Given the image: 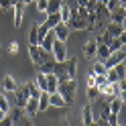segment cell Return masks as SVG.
Masks as SVG:
<instances>
[{
    "mask_svg": "<svg viewBox=\"0 0 126 126\" xmlns=\"http://www.w3.org/2000/svg\"><path fill=\"white\" fill-rule=\"evenodd\" d=\"M57 92L61 94L63 102H65V106H71L75 102V92H77V83L75 79H61L57 83Z\"/></svg>",
    "mask_w": 126,
    "mask_h": 126,
    "instance_id": "1",
    "label": "cell"
},
{
    "mask_svg": "<svg viewBox=\"0 0 126 126\" xmlns=\"http://www.w3.org/2000/svg\"><path fill=\"white\" fill-rule=\"evenodd\" d=\"M29 55H31V61H33L35 67H39V65H43L45 61H51L53 59V55L49 51H45L41 45H31L29 47Z\"/></svg>",
    "mask_w": 126,
    "mask_h": 126,
    "instance_id": "2",
    "label": "cell"
},
{
    "mask_svg": "<svg viewBox=\"0 0 126 126\" xmlns=\"http://www.w3.org/2000/svg\"><path fill=\"white\" fill-rule=\"evenodd\" d=\"M51 55H53V59L57 61V63H63V61L67 59V47H65V43L55 39L53 47H51Z\"/></svg>",
    "mask_w": 126,
    "mask_h": 126,
    "instance_id": "3",
    "label": "cell"
},
{
    "mask_svg": "<svg viewBox=\"0 0 126 126\" xmlns=\"http://www.w3.org/2000/svg\"><path fill=\"white\" fill-rule=\"evenodd\" d=\"M124 57H126V49H124V47H120L118 51H110L108 59L104 61V65H106V67H114V65H118L120 61H124Z\"/></svg>",
    "mask_w": 126,
    "mask_h": 126,
    "instance_id": "4",
    "label": "cell"
},
{
    "mask_svg": "<svg viewBox=\"0 0 126 126\" xmlns=\"http://www.w3.org/2000/svg\"><path fill=\"white\" fill-rule=\"evenodd\" d=\"M14 94H16V100H14V104H16L18 108H25L27 100L31 98V96H29V85H27V83H22V85H16Z\"/></svg>",
    "mask_w": 126,
    "mask_h": 126,
    "instance_id": "5",
    "label": "cell"
},
{
    "mask_svg": "<svg viewBox=\"0 0 126 126\" xmlns=\"http://www.w3.org/2000/svg\"><path fill=\"white\" fill-rule=\"evenodd\" d=\"M67 27H69V31H88V25H85V20H83L77 12H71V18H69Z\"/></svg>",
    "mask_w": 126,
    "mask_h": 126,
    "instance_id": "6",
    "label": "cell"
},
{
    "mask_svg": "<svg viewBox=\"0 0 126 126\" xmlns=\"http://www.w3.org/2000/svg\"><path fill=\"white\" fill-rule=\"evenodd\" d=\"M108 18H110V22H120V25H124V18H126V8H124V4H118L114 10H110Z\"/></svg>",
    "mask_w": 126,
    "mask_h": 126,
    "instance_id": "7",
    "label": "cell"
},
{
    "mask_svg": "<svg viewBox=\"0 0 126 126\" xmlns=\"http://www.w3.org/2000/svg\"><path fill=\"white\" fill-rule=\"evenodd\" d=\"M53 33H55V39H57V41L65 43L69 39V33H71V31H69V27L65 25V22H57V25L53 27Z\"/></svg>",
    "mask_w": 126,
    "mask_h": 126,
    "instance_id": "8",
    "label": "cell"
},
{
    "mask_svg": "<svg viewBox=\"0 0 126 126\" xmlns=\"http://www.w3.org/2000/svg\"><path fill=\"white\" fill-rule=\"evenodd\" d=\"M63 69H65V75L69 79H75V73H77V59L75 57H67L63 61Z\"/></svg>",
    "mask_w": 126,
    "mask_h": 126,
    "instance_id": "9",
    "label": "cell"
},
{
    "mask_svg": "<svg viewBox=\"0 0 126 126\" xmlns=\"http://www.w3.org/2000/svg\"><path fill=\"white\" fill-rule=\"evenodd\" d=\"M96 49H98V41L96 39H90L88 43H83V57L85 59H94L96 57Z\"/></svg>",
    "mask_w": 126,
    "mask_h": 126,
    "instance_id": "10",
    "label": "cell"
},
{
    "mask_svg": "<svg viewBox=\"0 0 126 126\" xmlns=\"http://www.w3.org/2000/svg\"><path fill=\"white\" fill-rule=\"evenodd\" d=\"M39 98H29L25 108H22V112H25V116H37L39 114V104H37Z\"/></svg>",
    "mask_w": 126,
    "mask_h": 126,
    "instance_id": "11",
    "label": "cell"
},
{
    "mask_svg": "<svg viewBox=\"0 0 126 126\" xmlns=\"http://www.w3.org/2000/svg\"><path fill=\"white\" fill-rule=\"evenodd\" d=\"M12 10H14V27H20L22 25V12H25V4L22 2H14L12 4Z\"/></svg>",
    "mask_w": 126,
    "mask_h": 126,
    "instance_id": "12",
    "label": "cell"
},
{
    "mask_svg": "<svg viewBox=\"0 0 126 126\" xmlns=\"http://www.w3.org/2000/svg\"><path fill=\"white\" fill-rule=\"evenodd\" d=\"M104 31L112 37H120V35H124V25H120V22H108Z\"/></svg>",
    "mask_w": 126,
    "mask_h": 126,
    "instance_id": "13",
    "label": "cell"
},
{
    "mask_svg": "<svg viewBox=\"0 0 126 126\" xmlns=\"http://www.w3.org/2000/svg\"><path fill=\"white\" fill-rule=\"evenodd\" d=\"M81 122H83V126H90L94 122V112H92V106L90 104H85L81 108Z\"/></svg>",
    "mask_w": 126,
    "mask_h": 126,
    "instance_id": "14",
    "label": "cell"
},
{
    "mask_svg": "<svg viewBox=\"0 0 126 126\" xmlns=\"http://www.w3.org/2000/svg\"><path fill=\"white\" fill-rule=\"evenodd\" d=\"M45 77H47V92H49V94L57 92V83H59L57 75H55V73L51 71V73H45Z\"/></svg>",
    "mask_w": 126,
    "mask_h": 126,
    "instance_id": "15",
    "label": "cell"
},
{
    "mask_svg": "<svg viewBox=\"0 0 126 126\" xmlns=\"http://www.w3.org/2000/svg\"><path fill=\"white\" fill-rule=\"evenodd\" d=\"M49 106H55V108H65V102H63V98H61V94H59V92L49 94Z\"/></svg>",
    "mask_w": 126,
    "mask_h": 126,
    "instance_id": "16",
    "label": "cell"
},
{
    "mask_svg": "<svg viewBox=\"0 0 126 126\" xmlns=\"http://www.w3.org/2000/svg\"><path fill=\"white\" fill-rule=\"evenodd\" d=\"M108 55H110L108 45H104V43H98V49H96V57H98V61H102V63H104V61L108 59Z\"/></svg>",
    "mask_w": 126,
    "mask_h": 126,
    "instance_id": "17",
    "label": "cell"
},
{
    "mask_svg": "<svg viewBox=\"0 0 126 126\" xmlns=\"http://www.w3.org/2000/svg\"><path fill=\"white\" fill-rule=\"evenodd\" d=\"M124 43H126V35L114 37V39H112V43L108 45V49H110V51H118V49H120V47H124Z\"/></svg>",
    "mask_w": 126,
    "mask_h": 126,
    "instance_id": "18",
    "label": "cell"
},
{
    "mask_svg": "<svg viewBox=\"0 0 126 126\" xmlns=\"http://www.w3.org/2000/svg\"><path fill=\"white\" fill-rule=\"evenodd\" d=\"M37 104H39V112H45V110L49 108V92H41Z\"/></svg>",
    "mask_w": 126,
    "mask_h": 126,
    "instance_id": "19",
    "label": "cell"
},
{
    "mask_svg": "<svg viewBox=\"0 0 126 126\" xmlns=\"http://www.w3.org/2000/svg\"><path fill=\"white\" fill-rule=\"evenodd\" d=\"M59 16H61V22H65V25L69 22V18H71V10H69V6H67L65 2H63V0H61V8H59Z\"/></svg>",
    "mask_w": 126,
    "mask_h": 126,
    "instance_id": "20",
    "label": "cell"
},
{
    "mask_svg": "<svg viewBox=\"0 0 126 126\" xmlns=\"http://www.w3.org/2000/svg\"><path fill=\"white\" fill-rule=\"evenodd\" d=\"M16 85H18V83L14 81L10 75H4V77H2V88H4V92H14V90H16Z\"/></svg>",
    "mask_w": 126,
    "mask_h": 126,
    "instance_id": "21",
    "label": "cell"
},
{
    "mask_svg": "<svg viewBox=\"0 0 126 126\" xmlns=\"http://www.w3.org/2000/svg\"><path fill=\"white\" fill-rule=\"evenodd\" d=\"M35 83H37V88L41 90V92H47V77H45L43 71H37V79H35Z\"/></svg>",
    "mask_w": 126,
    "mask_h": 126,
    "instance_id": "22",
    "label": "cell"
},
{
    "mask_svg": "<svg viewBox=\"0 0 126 126\" xmlns=\"http://www.w3.org/2000/svg\"><path fill=\"white\" fill-rule=\"evenodd\" d=\"M59 8H61V0H49L47 2V14H55V12H59Z\"/></svg>",
    "mask_w": 126,
    "mask_h": 126,
    "instance_id": "23",
    "label": "cell"
},
{
    "mask_svg": "<svg viewBox=\"0 0 126 126\" xmlns=\"http://www.w3.org/2000/svg\"><path fill=\"white\" fill-rule=\"evenodd\" d=\"M57 22H61V16H59V12H55V14H47V18H45V25L49 27V29H53Z\"/></svg>",
    "mask_w": 126,
    "mask_h": 126,
    "instance_id": "24",
    "label": "cell"
},
{
    "mask_svg": "<svg viewBox=\"0 0 126 126\" xmlns=\"http://www.w3.org/2000/svg\"><path fill=\"white\" fill-rule=\"evenodd\" d=\"M85 96H88L90 102H94V100H98V98H100V90L96 88V85H88V90H85Z\"/></svg>",
    "mask_w": 126,
    "mask_h": 126,
    "instance_id": "25",
    "label": "cell"
},
{
    "mask_svg": "<svg viewBox=\"0 0 126 126\" xmlns=\"http://www.w3.org/2000/svg\"><path fill=\"white\" fill-rule=\"evenodd\" d=\"M8 116L12 118V122H14V124H18V120H20L22 116H25V112H22V108L14 106V110H10V112H8Z\"/></svg>",
    "mask_w": 126,
    "mask_h": 126,
    "instance_id": "26",
    "label": "cell"
},
{
    "mask_svg": "<svg viewBox=\"0 0 126 126\" xmlns=\"http://www.w3.org/2000/svg\"><path fill=\"white\" fill-rule=\"evenodd\" d=\"M104 75H106V79H108L110 83H116V81H120V79H118V73H116V69H114V67H108Z\"/></svg>",
    "mask_w": 126,
    "mask_h": 126,
    "instance_id": "27",
    "label": "cell"
},
{
    "mask_svg": "<svg viewBox=\"0 0 126 126\" xmlns=\"http://www.w3.org/2000/svg\"><path fill=\"white\" fill-rule=\"evenodd\" d=\"M37 27H39V22H35V25L31 27V33H29V43H31V45H39V37H37Z\"/></svg>",
    "mask_w": 126,
    "mask_h": 126,
    "instance_id": "28",
    "label": "cell"
},
{
    "mask_svg": "<svg viewBox=\"0 0 126 126\" xmlns=\"http://www.w3.org/2000/svg\"><path fill=\"white\" fill-rule=\"evenodd\" d=\"M27 85H29V96H31V98H39V96H41V90L37 88L35 81H29Z\"/></svg>",
    "mask_w": 126,
    "mask_h": 126,
    "instance_id": "29",
    "label": "cell"
},
{
    "mask_svg": "<svg viewBox=\"0 0 126 126\" xmlns=\"http://www.w3.org/2000/svg\"><path fill=\"white\" fill-rule=\"evenodd\" d=\"M0 110H2L4 114H8V112H10V102L6 100L4 94H0Z\"/></svg>",
    "mask_w": 126,
    "mask_h": 126,
    "instance_id": "30",
    "label": "cell"
},
{
    "mask_svg": "<svg viewBox=\"0 0 126 126\" xmlns=\"http://www.w3.org/2000/svg\"><path fill=\"white\" fill-rule=\"evenodd\" d=\"M116 69V73H118V79H124V75H126V65H124V61H120L118 65H114Z\"/></svg>",
    "mask_w": 126,
    "mask_h": 126,
    "instance_id": "31",
    "label": "cell"
},
{
    "mask_svg": "<svg viewBox=\"0 0 126 126\" xmlns=\"http://www.w3.org/2000/svg\"><path fill=\"white\" fill-rule=\"evenodd\" d=\"M106 69H108V67L104 65V63L98 61L96 65H94V73H96V75H104V73H106Z\"/></svg>",
    "mask_w": 126,
    "mask_h": 126,
    "instance_id": "32",
    "label": "cell"
},
{
    "mask_svg": "<svg viewBox=\"0 0 126 126\" xmlns=\"http://www.w3.org/2000/svg\"><path fill=\"white\" fill-rule=\"evenodd\" d=\"M47 2H49V0H35L37 10H39V12H45V10H47Z\"/></svg>",
    "mask_w": 126,
    "mask_h": 126,
    "instance_id": "33",
    "label": "cell"
},
{
    "mask_svg": "<svg viewBox=\"0 0 126 126\" xmlns=\"http://www.w3.org/2000/svg\"><path fill=\"white\" fill-rule=\"evenodd\" d=\"M0 8L2 10H12V0H0Z\"/></svg>",
    "mask_w": 126,
    "mask_h": 126,
    "instance_id": "34",
    "label": "cell"
},
{
    "mask_svg": "<svg viewBox=\"0 0 126 126\" xmlns=\"http://www.w3.org/2000/svg\"><path fill=\"white\" fill-rule=\"evenodd\" d=\"M14 126H33V122H31L29 116H22L20 120H18V124H14Z\"/></svg>",
    "mask_w": 126,
    "mask_h": 126,
    "instance_id": "35",
    "label": "cell"
},
{
    "mask_svg": "<svg viewBox=\"0 0 126 126\" xmlns=\"http://www.w3.org/2000/svg\"><path fill=\"white\" fill-rule=\"evenodd\" d=\"M0 126H14V122H12V118H10L8 114H6V116L2 118V120H0Z\"/></svg>",
    "mask_w": 126,
    "mask_h": 126,
    "instance_id": "36",
    "label": "cell"
},
{
    "mask_svg": "<svg viewBox=\"0 0 126 126\" xmlns=\"http://www.w3.org/2000/svg\"><path fill=\"white\" fill-rule=\"evenodd\" d=\"M85 81H88V85H96V73H88V77H85Z\"/></svg>",
    "mask_w": 126,
    "mask_h": 126,
    "instance_id": "37",
    "label": "cell"
},
{
    "mask_svg": "<svg viewBox=\"0 0 126 126\" xmlns=\"http://www.w3.org/2000/svg\"><path fill=\"white\" fill-rule=\"evenodd\" d=\"M8 53H12V55L18 53V43H16V41H12V43L8 45Z\"/></svg>",
    "mask_w": 126,
    "mask_h": 126,
    "instance_id": "38",
    "label": "cell"
},
{
    "mask_svg": "<svg viewBox=\"0 0 126 126\" xmlns=\"http://www.w3.org/2000/svg\"><path fill=\"white\" fill-rule=\"evenodd\" d=\"M96 124H98V126H110L106 118H96Z\"/></svg>",
    "mask_w": 126,
    "mask_h": 126,
    "instance_id": "39",
    "label": "cell"
},
{
    "mask_svg": "<svg viewBox=\"0 0 126 126\" xmlns=\"http://www.w3.org/2000/svg\"><path fill=\"white\" fill-rule=\"evenodd\" d=\"M20 2H22V4H25V6H27L29 2H35V0H20Z\"/></svg>",
    "mask_w": 126,
    "mask_h": 126,
    "instance_id": "40",
    "label": "cell"
},
{
    "mask_svg": "<svg viewBox=\"0 0 126 126\" xmlns=\"http://www.w3.org/2000/svg\"><path fill=\"white\" fill-rule=\"evenodd\" d=\"M4 116H6V114L2 112V110H0V120H2V118H4Z\"/></svg>",
    "mask_w": 126,
    "mask_h": 126,
    "instance_id": "41",
    "label": "cell"
},
{
    "mask_svg": "<svg viewBox=\"0 0 126 126\" xmlns=\"http://www.w3.org/2000/svg\"><path fill=\"white\" fill-rule=\"evenodd\" d=\"M90 126H98V124H96V120H94V122H92V124H90Z\"/></svg>",
    "mask_w": 126,
    "mask_h": 126,
    "instance_id": "42",
    "label": "cell"
},
{
    "mask_svg": "<svg viewBox=\"0 0 126 126\" xmlns=\"http://www.w3.org/2000/svg\"><path fill=\"white\" fill-rule=\"evenodd\" d=\"M114 126H124V124H120V122H118V124H114Z\"/></svg>",
    "mask_w": 126,
    "mask_h": 126,
    "instance_id": "43",
    "label": "cell"
},
{
    "mask_svg": "<svg viewBox=\"0 0 126 126\" xmlns=\"http://www.w3.org/2000/svg\"><path fill=\"white\" fill-rule=\"evenodd\" d=\"M0 53H2V47H0Z\"/></svg>",
    "mask_w": 126,
    "mask_h": 126,
    "instance_id": "44",
    "label": "cell"
}]
</instances>
